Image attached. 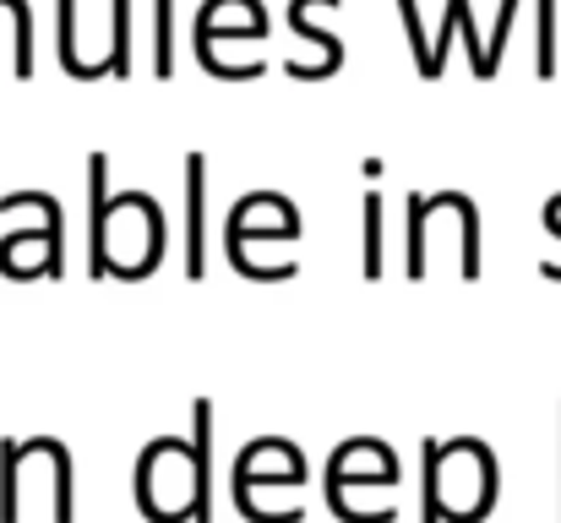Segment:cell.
<instances>
[{
  "label": "cell",
  "mask_w": 561,
  "mask_h": 523,
  "mask_svg": "<svg viewBox=\"0 0 561 523\" xmlns=\"http://www.w3.org/2000/svg\"><path fill=\"white\" fill-rule=\"evenodd\" d=\"M110 159L93 154L88 159V273L93 278H110L115 273V257H110Z\"/></svg>",
  "instance_id": "1"
},
{
  "label": "cell",
  "mask_w": 561,
  "mask_h": 523,
  "mask_svg": "<svg viewBox=\"0 0 561 523\" xmlns=\"http://www.w3.org/2000/svg\"><path fill=\"white\" fill-rule=\"evenodd\" d=\"M191 523H207L213 519V403L196 398L191 409Z\"/></svg>",
  "instance_id": "2"
},
{
  "label": "cell",
  "mask_w": 561,
  "mask_h": 523,
  "mask_svg": "<svg viewBox=\"0 0 561 523\" xmlns=\"http://www.w3.org/2000/svg\"><path fill=\"white\" fill-rule=\"evenodd\" d=\"M202 185H207V159H186V278H202Z\"/></svg>",
  "instance_id": "3"
},
{
  "label": "cell",
  "mask_w": 561,
  "mask_h": 523,
  "mask_svg": "<svg viewBox=\"0 0 561 523\" xmlns=\"http://www.w3.org/2000/svg\"><path fill=\"white\" fill-rule=\"evenodd\" d=\"M420 458H425V508H420V523H453V508L442 502V464H447V447H442V442H425Z\"/></svg>",
  "instance_id": "4"
},
{
  "label": "cell",
  "mask_w": 561,
  "mask_h": 523,
  "mask_svg": "<svg viewBox=\"0 0 561 523\" xmlns=\"http://www.w3.org/2000/svg\"><path fill=\"white\" fill-rule=\"evenodd\" d=\"M153 71L175 77V0L153 5Z\"/></svg>",
  "instance_id": "5"
},
{
  "label": "cell",
  "mask_w": 561,
  "mask_h": 523,
  "mask_svg": "<svg viewBox=\"0 0 561 523\" xmlns=\"http://www.w3.org/2000/svg\"><path fill=\"white\" fill-rule=\"evenodd\" d=\"M60 5V66L71 71V77H82V82H93V77H104L99 66H88V60H77V0H55Z\"/></svg>",
  "instance_id": "6"
},
{
  "label": "cell",
  "mask_w": 561,
  "mask_h": 523,
  "mask_svg": "<svg viewBox=\"0 0 561 523\" xmlns=\"http://www.w3.org/2000/svg\"><path fill=\"white\" fill-rule=\"evenodd\" d=\"M447 16L458 22V33H463V44H469V66H474V77L485 82V77H496V60H491V49L480 44V33H474V16H469V0H447Z\"/></svg>",
  "instance_id": "7"
},
{
  "label": "cell",
  "mask_w": 561,
  "mask_h": 523,
  "mask_svg": "<svg viewBox=\"0 0 561 523\" xmlns=\"http://www.w3.org/2000/svg\"><path fill=\"white\" fill-rule=\"evenodd\" d=\"M447 202H453V213H458V224H463V278H480V213H474V202L458 196V191H447Z\"/></svg>",
  "instance_id": "8"
},
{
  "label": "cell",
  "mask_w": 561,
  "mask_h": 523,
  "mask_svg": "<svg viewBox=\"0 0 561 523\" xmlns=\"http://www.w3.org/2000/svg\"><path fill=\"white\" fill-rule=\"evenodd\" d=\"M110 27H115L110 77H131V0H115V5H110Z\"/></svg>",
  "instance_id": "9"
},
{
  "label": "cell",
  "mask_w": 561,
  "mask_h": 523,
  "mask_svg": "<svg viewBox=\"0 0 561 523\" xmlns=\"http://www.w3.org/2000/svg\"><path fill=\"white\" fill-rule=\"evenodd\" d=\"M425 213L431 196H409V278H425Z\"/></svg>",
  "instance_id": "10"
},
{
  "label": "cell",
  "mask_w": 561,
  "mask_h": 523,
  "mask_svg": "<svg viewBox=\"0 0 561 523\" xmlns=\"http://www.w3.org/2000/svg\"><path fill=\"white\" fill-rule=\"evenodd\" d=\"M22 447H0V523H16V469H22Z\"/></svg>",
  "instance_id": "11"
},
{
  "label": "cell",
  "mask_w": 561,
  "mask_h": 523,
  "mask_svg": "<svg viewBox=\"0 0 561 523\" xmlns=\"http://www.w3.org/2000/svg\"><path fill=\"white\" fill-rule=\"evenodd\" d=\"M535 11H540V55H535V71L540 77H551L557 71V0H535Z\"/></svg>",
  "instance_id": "12"
},
{
  "label": "cell",
  "mask_w": 561,
  "mask_h": 523,
  "mask_svg": "<svg viewBox=\"0 0 561 523\" xmlns=\"http://www.w3.org/2000/svg\"><path fill=\"white\" fill-rule=\"evenodd\" d=\"M360 229H366V278H381V196H366V218H360Z\"/></svg>",
  "instance_id": "13"
}]
</instances>
